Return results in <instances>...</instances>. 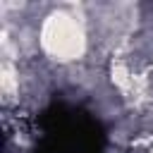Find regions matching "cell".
<instances>
[{
    "mask_svg": "<svg viewBox=\"0 0 153 153\" xmlns=\"http://www.w3.org/2000/svg\"><path fill=\"white\" fill-rule=\"evenodd\" d=\"M38 41L53 60H65V62L76 60L84 53V43H86L81 24L72 14H65V12L45 17Z\"/></svg>",
    "mask_w": 153,
    "mask_h": 153,
    "instance_id": "6da1fadb",
    "label": "cell"
}]
</instances>
